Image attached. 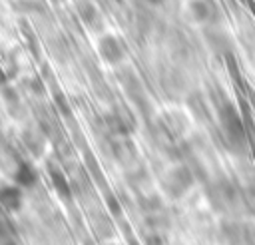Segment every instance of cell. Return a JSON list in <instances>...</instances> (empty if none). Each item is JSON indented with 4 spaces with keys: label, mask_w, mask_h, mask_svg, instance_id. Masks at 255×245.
Returning <instances> with one entry per match:
<instances>
[{
    "label": "cell",
    "mask_w": 255,
    "mask_h": 245,
    "mask_svg": "<svg viewBox=\"0 0 255 245\" xmlns=\"http://www.w3.org/2000/svg\"><path fill=\"white\" fill-rule=\"evenodd\" d=\"M0 205L6 211H18L22 207V189L14 185H0Z\"/></svg>",
    "instance_id": "1"
},
{
    "label": "cell",
    "mask_w": 255,
    "mask_h": 245,
    "mask_svg": "<svg viewBox=\"0 0 255 245\" xmlns=\"http://www.w3.org/2000/svg\"><path fill=\"white\" fill-rule=\"evenodd\" d=\"M38 181V173L36 169L28 163V161H20L16 171H14V183L18 187H32Z\"/></svg>",
    "instance_id": "2"
},
{
    "label": "cell",
    "mask_w": 255,
    "mask_h": 245,
    "mask_svg": "<svg viewBox=\"0 0 255 245\" xmlns=\"http://www.w3.org/2000/svg\"><path fill=\"white\" fill-rule=\"evenodd\" d=\"M50 177H52L54 189H56L62 197H68V195H70V183H68V179L64 177V173H62L60 169H52V171H50Z\"/></svg>",
    "instance_id": "3"
},
{
    "label": "cell",
    "mask_w": 255,
    "mask_h": 245,
    "mask_svg": "<svg viewBox=\"0 0 255 245\" xmlns=\"http://www.w3.org/2000/svg\"><path fill=\"white\" fill-rule=\"evenodd\" d=\"M2 245H18V243H16V241H14V239H8V241H4V243H2Z\"/></svg>",
    "instance_id": "4"
},
{
    "label": "cell",
    "mask_w": 255,
    "mask_h": 245,
    "mask_svg": "<svg viewBox=\"0 0 255 245\" xmlns=\"http://www.w3.org/2000/svg\"><path fill=\"white\" fill-rule=\"evenodd\" d=\"M0 82H4V70L0 68Z\"/></svg>",
    "instance_id": "5"
}]
</instances>
